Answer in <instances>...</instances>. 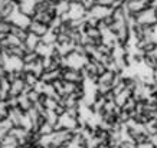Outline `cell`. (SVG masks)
<instances>
[{
  "mask_svg": "<svg viewBox=\"0 0 157 148\" xmlns=\"http://www.w3.org/2000/svg\"><path fill=\"white\" fill-rule=\"evenodd\" d=\"M5 73H6V69L3 65H0V78L2 76H5Z\"/></svg>",
  "mask_w": 157,
  "mask_h": 148,
  "instance_id": "obj_27",
  "label": "cell"
},
{
  "mask_svg": "<svg viewBox=\"0 0 157 148\" xmlns=\"http://www.w3.org/2000/svg\"><path fill=\"white\" fill-rule=\"evenodd\" d=\"M136 106H137V101H136L133 96H131V98H130V99L123 105V108H121V109L125 111V112H131V111L136 109Z\"/></svg>",
  "mask_w": 157,
  "mask_h": 148,
  "instance_id": "obj_22",
  "label": "cell"
},
{
  "mask_svg": "<svg viewBox=\"0 0 157 148\" xmlns=\"http://www.w3.org/2000/svg\"><path fill=\"white\" fill-rule=\"evenodd\" d=\"M5 69L7 72H16V71H23V66L25 63L20 57H16V56H6L5 55Z\"/></svg>",
  "mask_w": 157,
  "mask_h": 148,
  "instance_id": "obj_5",
  "label": "cell"
},
{
  "mask_svg": "<svg viewBox=\"0 0 157 148\" xmlns=\"http://www.w3.org/2000/svg\"><path fill=\"white\" fill-rule=\"evenodd\" d=\"M43 117H45L46 122L52 124L53 127L59 122V115H58L53 109H45V111H43Z\"/></svg>",
  "mask_w": 157,
  "mask_h": 148,
  "instance_id": "obj_17",
  "label": "cell"
},
{
  "mask_svg": "<svg viewBox=\"0 0 157 148\" xmlns=\"http://www.w3.org/2000/svg\"><path fill=\"white\" fill-rule=\"evenodd\" d=\"M55 19V16L51 13H35V16L32 17V20H35V22H40V23L46 24V26H51V23H52V20Z\"/></svg>",
  "mask_w": 157,
  "mask_h": 148,
  "instance_id": "obj_13",
  "label": "cell"
},
{
  "mask_svg": "<svg viewBox=\"0 0 157 148\" xmlns=\"http://www.w3.org/2000/svg\"><path fill=\"white\" fill-rule=\"evenodd\" d=\"M136 148H156V145L153 144L151 139H148V141H144V142H140L136 145Z\"/></svg>",
  "mask_w": 157,
  "mask_h": 148,
  "instance_id": "obj_25",
  "label": "cell"
},
{
  "mask_svg": "<svg viewBox=\"0 0 157 148\" xmlns=\"http://www.w3.org/2000/svg\"><path fill=\"white\" fill-rule=\"evenodd\" d=\"M65 2H68V3H69V5H72V3H78V2H79V0H65Z\"/></svg>",
  "mask_w": 157,
  "mask_h": 148,
  "instance_id": "obj_28",
  "label": "cell"
},
{
  "mask_svg": "<svg viewBox=\"0 0 157 148\" xmlns=\"http://www.w3.org/2000/svg\"><path fill=\"white\" fill-rule=\"evenodd\" d=\"M40 104L43 105L45 109H56V106L59 105V101H56L55 98H51V96H46V95H42L40 96Z\"/></svg>",
  "mask_w": 157,
  "mask_h": 148,
  "instance_id": "obj_12",
  "label": "cell"
},
{
  "mask_svg": "<svg viewBox=\"0 0 157 148\" xmlns=\"http://www.w3.org/2000/svg\"><path fill=\"white\" fill-rule=\"evenodd\" d=\"M62 81L65 82H72V83H84L85 76L82 71H76V69H71V68H65L62 69Z\"/></svg>",
  "mask_w": 157,
  "mask_h": 148,
  "instance_id": "obj_2",
  "label": "cell"
},
{
  "mask_svg": "<svg viewBox=\"0 0 157 148\" xmlns=\"http://www.w3.org/2000/svg\"><path fill=\"white\" fill-rule=\"evenodd\" d=\"M10 29H12V23H10L9 20L0 19V32H2V33L9 35L10 33Z\"/></svg>",
  "mask_w": 157,
  "mask_h": 148,
  "instance_id": "obj_23",
  "label": "cell"
},
{
  "mask_svg": "<svg viewBox=\"0 0 157 148\" xmlns=\"http://www.w3.org/2000/svg\"><path fill=\"white\" fill-rule=\"evenodd\" d=\"M111 14H113V9L111 7H105V6H100V5L92 6L88 10V16H91V17H94L97 20H104L105 17H108Z\"/></svg>",
  "mask_w": 157,
  "mask_h": 148,
  "instance_id": "obj_4",
  "label": "cell"
},
{
  "mask_svg": "<svg viewBox=\"0 0 157 148\" xmlns=\"http://www.w3.org/2000/svg\"><path fill=\"white\" fill-rule=\"evenodd\" d=\"M62 76V69H56V71H45L42 76H40V81L43 83H53L55 81L61 79Z\"/></svg>",
  "mask_w": 157,
  "mask_h": 148,
  "instance_id": "obj_9",
  "label": "cell"
},
{
  "mask_svg": "<svg viewBox=\"0 0 157 148\" xmlns=\"http://www.w3.org/2000/svg\"><path fill=\"white\" fill-rule=\"evenodd\" d=\"M29 98V101H30V102H32V104H36V102H39V101H40V96H42V94H39L38 91H35V89H32V91L29 92L28 95H26Z\"/></svg>",
  "mask_w": 157,
  "mask_h": 148,
  "instance_id": "obj_24",
  "label": "cell"
},
{
  "mask_svg": "<svg viewBox=\"0 0 157 148\" xmlns=\"http://www.w3.org/2000/svg\"><path fill=\"white\" fill-rule=\"evenodd\" d=\"M39 134L42 135V137H45V135H51L55 132V128H53L52 124H49V122H45V124H42L40 127H39Z\"/></svg>",
  "mask_w": 157,
  "mask_h": 148,
  "instance_id": "obj_20",
  "label": "cell"
},
{
  "mask_svg": "<svg viewBox=\"0 0 157 148\" xmlns=\"http://www.w3.org/2000/svg\"><path fill=\"white\" fill-rule=\"evenodd\" d=\"M36 5H38V0H22L19 3V12L20 13L29 16L30 19L35 16L36 13Z\"/></svg>",
  "mask_w": 157,
  "mask_h": 148,
  "instance_id": "obj_6",
  "label": "cell"
},
{
  "mask_svg": "<svg viewBox=\"0 0 157 148\" xmlns=\"http://www.w3.org/2000/svg\"><path fill=\"white\" fill-rule=\"evenodd\" d=\"M79 3H81V5L86 9V12H88L92 6H95V0H79Z\"/></svg>",
  "mask_w": 157,
  "mask_h": 148,
  "instance_id": "obj_26",
  "label": "cell"
},
{
  "mask_svg": "<svg viewBox=\"0 0 157 148\" xmlns=\"http://www.w3.org/2000/svg\"><path fill=\"white\" fill-rule=\"evenodd\" d=\"M9 22L12 24H14V26H17V28L28 30L29 24L32 23V19H30L29 16H26V14L20 13V12H19V7H17V10H16V12L12 14V17L9 19Z\"/></svg>",
  "mask_w": 157,
  "mask_h": 148,
  "instance_id": "obj_3",
  "label": "cell"
},
{
  "mask_svg": "<svg viewBox=\"0 0 157 148\" xmlns=\"http://www.w3.org/2000/svg\"><path fill=\"white\" fill-rule=\"evenodd\" d=\"M69 7H71V5H69L68 2H65V0H58L56 5H55L56 17H61V16H63L65 13H68V12H69Z\"/></svg>",
  "mask_w": 157,
  "mask_h": 148,
  "instance_id": "obj_15",
  "label": "cell"
},
{
  "mask_svg": "<svg viewBox=\"0 0 157 148\" xmlns=\"http://www.w3.org/2000/svg\"><path fill=\"white\" fill-rule=\"evenodd\" d=\"M56 39H58V33H56V32L49 30L45 36H42V38H40V42L46 43V45H55V43H56Z\"/></svg>",
  "mask_w": 157,
  "mask_h": 148,
  "instance_id": "obj_18",
  "label": "cell"
},
{
  "mask_svg": "<svg viewBox=\"0 0 157 148\" xmlns=\"http://www.w3.org/2000/svg\"><path fill=\"white\" fill-rule=\"evenodd\" d=\"M17 102H19V105H17V108H19L22 112H29V111L33 108V104L29 101V98L26 95H20V96H17Z\"/></svg>",
  "mask_w": 157,
  "mask_h": 148,
  "instance_id": "obj_14",
  "label": "cell"
},
{
  "mask_svg": "<svg viewBox=\"0 0 157 148\" xmlns=\"http://www.w3.org/2000/svg\"><path fill=\"white\" fill-rule=\"evenodd\" d=\"M23 43L26 45V48H28L29 50H35V49L38 48V45L40 43V38L36 36V35H33V33H29L26 40H25Z\"/></svg>",
  "mask_w": 157,
  "mask_h": 148,
  "instance_id": "obj_16",
  "label": "cell"
},
{
  "mask_svg": "<svg viewBox=\"0 0 157 148\" xmlns=\"http://www.w3.org/2000/svg\"><path fill=\"white\" fill-rule=\"evenodd\" d=\"M118 73H114V72L111 71H105L102 75H100L98 76V79H97V83H104V85H113V82H114L115 76H117ZM113 88V86H111Z\"/></svg>",
  "mask_w": 157,
  "mask_h": 148,
  "instance_id": "obj_11",
  "label": "cell"
},
{
  "mask_svg": "<svg viewBox=\"0 0 157 148\" xmlns=\"http://www.w3.org/2000/svg\"><path fill=\"white\" fill-rule=\"evenodd\" d=\"M26 83H25L23 79H17V81L12 82V85H10V96H20L23 94V89Z\"/></svg>",
  "mask_w": 157,
  "mask_h": 148,
  "instance_id": "obj_10",
  "label": "cell"
},
{
  "mask_svg": "<svg viewBox=\"0 0 157 148\" xmlns=\"http://www.w3.org/2000/svg\"><path fill=\"white\" fill-rule=\"evenodd\" d=\"M25 83L28 86H30V88H35V85L39 82V78L35 75V73H32V72H26V75H25Z\"/></svg>",
  "mask_w": 157,
  "mask_h": 148,
  "instance_id": "obj_19",
  "label": "cell"
},
{
  "mask_svg": "<svg viewBox=\"0 0 157 148\" xmlns=\"http://www.w3.org/2000/svg\"><path fill=\"white\" fill-rule=\"evenodd\" d=\"M51 148H65V147H51Z\"/></svg>",
  "mask_w": 157,
  "mask_h": 148,
  "instance_id": "obj_29",
  "label": "cell"
},
{
  "mask_svg": "<svg viewBox=\"0 0 157 148\" xmlns=\"http://www.w3.org/2000/svg\"><path fill=\"white\" fill-rule=\"evenodd\" d=\"M39 57H40V56H39V55L35 52V50H30V52H28L26 55H25L22 61H23V63L26 65V63H35L39 59Z\"/></svg>",
  "mask_w": 157,
  "mask_h": 148,
  "instance_id": "obj_21",
  "label": "cell"
},
{
  "mask_svg": "<svg viewBox=\"0 0 157 148\" xmlns=\"http://www.w3.org/2000/svg\"><path fill=\"white\" fill-rule=\"evenodd\" d=\"M136 17V22L141 26H154L157 23V14H156V9L154 7H148V9L143 10L141 13H138Z\"/></svg>",
  "mask_w": 157,
  "mask_h": 148,
  "instance_id": "obj_1",
  "label": "cell"
},
{
  "mask_svg": "<svg viewBox=\"0 0 157 148\" xmlns=\"http://www.w3.org/2000/svg\"><path fill=\"white\" fill-rule=\"evenodd\" d=\"M68 14H69L71 20H78V19H84V17H86L88 12H86L85 7H84V6L78 2V3H72V5H71Z\"/></svg>",
  "mask_w": 157,
  "mask_h": 148,
  "instance_id": "obj_7",
  "label": "cell"
},
{
  "mask_svg": "<svg viewBox=\"0 0 157 148\" xmlns=\"http://www.w3.org/2000/svg\"><path fill=\"white\" fill-rule=\"evenodd\" d=\"M49 30H51V29H49V26L40 23V22H35V20H32V23L29 24V28H28L29 33H33V35H36V36H39V38L45 36Z\"/></svg>",
  "mask_w": 157,
  "mask_h": 148,
  "instance_id": "obj_8",
  "label": "cell"
}]
</instances>
